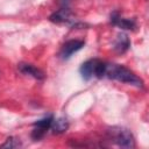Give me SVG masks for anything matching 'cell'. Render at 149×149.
I'll return each instance as SVG.
<instances>
[{
    "label": "cell",
    "instance_id": "1",
    "mask_svg": "<svg viewBox=\"0 0 149 149\" xmlns=\"http://www.w3.org/2000/svg\"><path fill=\"white\" fill-rule=\"evenodd\" d=\"M105 76H107L108 78L122 81V83L134 85L136 87L142 86V80L133 71H130L126 66H122L119 64H106Z\"/></svg>",
    "mask_w": 149,
    "mask_h": 149
},
{
    "label": "cell",
    "instance_id": "2",
    "mask_svg": "<svg viewBox=\"0 0 149 149\" xmlns=\"http://www.w3.org/2000/svg\"><path fill=\"white\" fill-rule=\"evenodd\" d=\"M106 63L99 59H88L80 66V74L85 80H88L92 77H104Z\"/></svg>",
    "mask_w": 149,
    "mask_h": 149
},
{
    "label": "cell",
    "instance_id": "3",
    "mask_svg": "<svg viewBox=\"0 0 149 149\" xmlns=\"http://www.w3.org/2000/svg\"><path fill=\"white\" fill-rule=\"evenodd\" d=\"M109 137L120 147L123 148H132L134 147V137L132 133L121 127H113L111 130H108Z\"/></svg>",
    "mask_w": 149,
    "mask_h": 149
},
{
    "label": "cell",
    "instance_id": "4",
    "mask_svg": "<svg viewBox=\"0 0 149 149\" xmlns=\"http://www.w3.org/2000/svg\"><path fill=\"white\" fill-rule=\"evenodd\" d=\"M83 47H84V41H80V40H71V41H68V42H65L63 44L59 55H61V57L63 59H66L72 54H74L79 49H81Z\"/></svg>",
    "mask_w": 149,
    "mask_h": 149
},
{
    "label": "cell",
    "instance_id": "5",
    "mask_svg": "<svg viewBox=\"0 0 149 149\" xmlns=\"http://www.w3.org/2000/svg\"><path fill=\"white\" fill-rule=\"evenodd\" d=\"M51 121H52V116H47V118L35 122L34 123V130L31 133L33 139L34 140H40L41 137H43V135L47 132V129L50 128Z\"/></svg>",
    "mask_w": 149,
    "mask_h": 149
},
{
    "label": "cell",
    "instance_id": "6",
    "mask_svg": "<svg viewBox=\"0 0 149 149\" xmlns=\"http://www.w3.org/2000/svg\"><path fill=\"white\" fill-rule=\"evenodd\" d=\"M71 10L70 8H61L57 12H55L50 16V21L55 23H65L71 21Z\"/></svg>",
    "mask_w": 149,
    "mask_h": 149
},
{
    "label": "cell",
    "instance_id": "7",
    "mask_svg": "<svg viewBox=\"0 0 149 149\" xmlns=\"http://www.w3.org/2000/svg\"><path fill=\"white\" fill-rule=\"evenodd\" d=\"M19 70H20L22 73L29 74V76H31V77H34V78H36V79H43V78H44V73H43L40 69L35 68V66L31 65V64L21 63V64L19 65Z\"/></svg>",
    "mask_w": 149,
    "mask_h": 149
},
{
    "label": "cell",
    "instance_id": "8",
    "mask_svg": "<svg viewBox=\"0 0 149 149\" xmlns=\"http://www.w3.org/2000/svg\"><path fill=\"white\" fill-rule=\"evenodd\" d=\"M129 38L126 34H119L118 37L115 38L114 41V50L118 51V52H125L128 48H129Z\"/></svg>",
    "mask_w": 149,
    "mask_h": 149
},
{
    "label": "cell",
    "instance_id": "9",
    "mask_svg": "<svg viewBox=\"0 0 149 149\" xmlns=\"http://www.w3.org/2000/svg\"><path fill=\"white\" fill-rule=\"evenodd\" d=\"M112 22L115 24V26H119L123 29H133L135 27V22L133 20H128V19H123L121 17L118 13H114L112 15Z\"/></svg>",
    "mask_w": 149,
    "mask_h": 149
},
{
    "label": "cell",
    "instance_id": "10",
    "mask_svg": "<svg viewBox=\"0 0 149 149\" xmlns=\"http://www.w3.org/2000/svg\"><path fill=\"white\" fill-rule=\"evenodd\" d=\"M69 127V123H68V120L64 119V118H58V119H52L51 121V125H50V128L55 132V133H63L68 129Z\"/></svg>",
    "mask_w": 149,
    "mask_h": 149
},
{
    "label": "cell",
    "instance_id": "11",
    "mask_svg": "<svg viewBox=\"0 0 149 149\" xmlns=\"http://www.w3.org/2000/svg\"><path fill=\"white\" fill-rule=\"evenodd\" d=\"M14 139H7V141H6V143L5 144H2V147H9V148H13V147H16L17 146V143H14Z\"/></svg>",
    "mask_w": 149,
    "mask_h": 149
},
{
    "label": "cell",
    "instance_id": "12",
    "mask_svg": "<svg viewBox=\"0 0 149 149\" xmlns=\"http://www.w3.org/2000/svg\"><path fill=\"white\" fill-rule=\"evenodd\" d=\"M71 2H72V0H58V3L61 5L62 8H69Z\"/></svg>",
    "mask_w": 149,
    "mask_h": 149
}]
</instances>
